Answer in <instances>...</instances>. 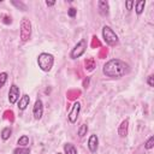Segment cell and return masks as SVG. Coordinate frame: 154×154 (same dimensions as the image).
Wrapping results in <instances>:
<instances>
[{"instance_id":"1","label":"cell","mask_w":154,"mask_h":154,"mask_svg":"<svg viewBox=\"0 0 154 154\" xmlns=\"http://www.w3.org/2000/svg\"><path fill=\"white\" fill-rule=\"evenodd\" d=\"M102 72L106 77L119 78L129 72V65L120 59H111L103 65Z\"/></svg>"},{"instance_id":"2","label":"cell","mask_w":154,"mask_h":154,"mask_svg":"<svg viewBox=\"0 0 154 154\" xmlns=\"http://www.w3.org/2000/svg\"><path fill=\"white\" fill-rule=\"evenodd\" d=\"M37 64H38V67L45 71V72H48L51 71V69L53 67V64H54V57L49 53H41L38 54L37 57Z\"/></svg>"},{"instance_id":"3","label":"cell","mask_w":154,"mask_h":154,"mask_svg":"<svg viewBox=\"0 0 154 154\" xmlns=\"http://www.w3.org/2000/svg\"><path fill=\"white\" fill-rule=\"evenodd\" d=\"M19 35H20V41L22 42H26L31 37V23H30L29 18H26V17H23L20 19Z\"/></svg>"},{"instance_id":"4","label":"cell","mask_w":154,"mask_h":154,"mask_svg":"<svg viewBox=\"0 0 154 154\" xmlns=\"http://www.w3.org/2000/svg\"><path fill=\"white\" fill-rule=\"evenodd\" d=\"M102 37H103V40H105V42L108 45V46H116V45H118V42H119V40H118V36H117V34L113 31V29L111 28V26H108V25H105L103 28H102Z\"/></svg>"},{"instance_id":"5","label":"cell","mask_w":154,"mask_h":154,"mask_svg":"<svg viewBox=\"0 0 154 154\" xmlns=\"http://www.w3.org/2000/svg\"><path fill=\"white\" fill-rule=\"evenodd\" d=\"M87 51V40L82 38L79 42H77V45L72 48L71 53H70V58L71 59H77L79 57H82Z\"/></svg>"},{"instance_id":"6","label":"cell","mask_w":154,"mask_h":154,"mask_svg":"<svg viewBox=\"0 0 154 154\" xmlns=\"http://www.w3.org/2000/svg\"><path fill=\"white\" fill-rule=\"evenodd\" d=\"M19 100V87L16 84H12L8 90V101L11 105H14Z\"/></svg>"},{"instance_id":"7","label":"cell","mask_w":154,"mask_h":154,"mask_svg":"<svg viewBox=\"0 0 154 154\" xmlns=\"http://www.w3.org/2000/svg\"><path fill=\"white\" fill-rule=\"evenodd\" d=\"M79 111H81V103L78 102V101H76L73 105H72V108H71V111L69 112V114H67V118H69V120H70V123H76V120H77V118H78V114H79Z\"/></svg>"},{"instance_id":"8","label":"cell","mask_w":154,"mask_h":154,"mask_svg":"<svg viewBox=\"0 0 154 154\" xmlns=\"http://www.w3.org/2000/svg\"><path fill=\"white\" fill-rule=\"evenodd\" d=\"M42 114H43V103L41 101V99H37L35 101V105H34V108H32V116L35 119H41L42 118Z\"/></svg>"},{"instance_id":"9","label":"cell","mask_w":154,"mask_h":154,"mask_svg":"<svg viewBox=\"0 0 154 154\" xmlns=\"http://www.w3.org/2000/svg\"><path fill=\"white\" fill-rule=\"evenodd\" d=\"M99 147V138L96 135H90L89 140H88V148L90 150V153H96Z\"/></svg>"},{"instance_id":"10","label":"cell","mask_w":154,"mask_h":154,"mask_svg":"<svg viewBox=\"0 0 154 154\" xmlns=\"http://www.w3.org/2000/svg\"><path fill=\"white\" fill-rule=\"evenodd\" d=\"M97 10H99V13L103 17L108 16V12H109V6H108V2L105 1V0H100L97 1Z\"/></svg>"},{"instance_id":"11","label":"cell","mask_w":154,"mask_h":154,"mask_svg":"<svg viewBox=\"0 0 154 154\" xmlns=\"http://www.w3.org/2000/svg\"><path fill=\"white\" fill-rule=\"evenodd\" d=\"M29 102H30V97L28 94H24L23 96L19 97V101H18V109L19 111H24L28 106H29Z\"/></svg>"},{"instance_id":"12","label":"cell","mask_w":154,"mask_h":154,"mask_svg":"<svg viewBox=\"0 0 154 154\" xmlns=\"http://www.w3.org/2000/svg\"><path fill=\"white\" fill-rule=\"evenodd\" d=\"M128 128H129V120L125 119V120L122 122V124L118 128V135L120 137H125L128 135Z\"/></svg>"},{"instance_id":"13","label":"cell","mask_w":154,"mask_h":154,"mask_svg":"<svg viewBox=\"0 0 154 154\" xmlns=\"http://www.w3.org/2000/svg\"><path fill=\"white\" fill-rule=\"evenodd\" d=\"M135 11H136V13L140 16L142 12H143V10H144V6H146V0H137L136 2H135Z\"/></svg>"},{"instance_id":"14","label":"cell","mask_w":154,"mask_h":154,"mask_svg":"<svg viewBox=\"0 0 154 154\" xmlns=\"http://www.w3.org/2000/svg\"><path fill=\"white\" fill-rule=\"evenodd\" d=\"M64 152H65V154H77V149L72 143L64 144Z\"/></svg>"},{"instance_id":"15","label":"cell","mask_w":154,"mask_h":154,"mask_svg":"<svg viewBox=\"0 0 154 154\" xmlns=\"http://www.w3.org/2000/svg\"><path fill=\"white\" fill-rule=\"evenodd\" d=\"M11 134H12V129H11L10 126L4 128V129L1 130V138H2L4 141H6V140H8V138L11 137Z\"/></svg>"},{"instance_id":"16","label":"cell","mask_w":154,"mask_h":154,"mask_svg":"<svg viewBox=\"0 0 154 154\" xmlns=\"http://www.w3.org/2000/svg\"><path fill=\"white\" fill-rule=\"evenodd\" d=\"M84 65H85V69L88 71L94 70V67H95V60H94V58H87L85 61H84Z\"/></svg>"},{"instance_id":"17","label":"cell","mask_w":154,"mask_h":154,"mask_svg":"<svg viewBox=\"0 0 154 154\" xmlns=\"http://www.w3.org/2000/svg\"><path fill=\"white\" fill-rule=\"evenodd\" d=\"M17 144H18L19 147H26V146L29 144V136H26V135L20 136V137L18 138V141H17Z\"/></svg>"},{"instance_id":"18","label":"cell","mask_w":154,"mask_h":154,"mask_svg":"<svg viewBox=\"0 0 154 154\" xmlns=\"http://www.w3.org/2000/svg\"><path fill=\"white\" fill-rule=\"evenodd\" d=\"M13 154H30V149L28 147H17L13 149Z\"/></svg>"},{"instance_id":"19","label":"cell","mask_w":154,"mask_h":154,"mask_svg":"<svg viewBox=\"0 0 154 154\" xmlns=\"http://www.w3.org/2000/svg\"><path fill=\"white\" fill-rule=\"evenodd\" d=\"M87 132H88V125L87 124H82L79 126V129H78V136L79 137H84L87 135Z\"/></svg>"},{"instance_id":"20","label":"cell","mask_w":154,"mask_h":154,"mask_svg":"<svg viewBox=\"0 0 154 154\" xmlns=\"http://www.w3.org/2000/svg\"><path fill=\"white\" fill-rule=\"evenodd\" d=\"M153 147H154V136H150V137L146 141V143H144V148L149 150V149H152Z\"/></svg>"},{"instance_id":"21","label":"cell","mask_w":154,"mask_h":154,"mask_svg":"<svg viewBox=\"0 0 154 154\" xmlns=\"http://www.w3.org/2000/svg\"><path fill=\"white\" fill-rule=\"evenodd\" d=\"M7 72H1L0 73V89L5 85V83H6V81H7Z\"/></svg>"},{"instance_id":"22","label":"cell","mask_w":154,"mask_h":154,"mask_svg":"<svg viewBox=\"0 0 154 154\" xmlns=\"http://www.w3.org/2000/svg\"><path fill=\"white\" fill-rule=\"evenodd\" d=\"M77 95H79V91L78 90H69L67 91V97L70 100H75L77 97Z\"/></svg>"},{"instance_id":"23","label":"cell","mask_w":154,"mask_h":154,"mask_svg":"<svg viewBox=\"0 0 154 154\" xmlns=\"http://www.w3.org/2000/svg\"><path fill=\"white\" fill-rule=\"evenodd\" d=\"M11 2H12V5L17 6L18 8L20 7V8H22V11H26V6H25L23 2H20V1H19V2H17V1H11Z\"/></svg>"},{"instance_id":"24","label":"cell","mask_w":154,"mask_h":154,"mask_svg":"<svg viewBox=\"0 0 154 154\" xmlns=\"http://www.w3.org/2000/svg\"><path fill=\"white\" fill-rule=\"evenodd\" d=\"M134 5H135V1H134V0H128V1H125V6H126V10H128V11H131L132 7H134Z\"/></svg>"},{"instance_id":"25","label":"cell","mask_w":154,"mask_h":154,"mask_svg":"<svg viewBox=\"0 0 154 154\" xmlns=\"http://www.w3.org/2000/svg\"><path fill=\"white\" fill-rule=\"evenodd\" d=\"M101 46V43H100V41L97 40V37L96 36H93V42H91V48H95V47H100Z\"/></svg>"},{"instance_id":"26","label":"cell","mask_w":154,"mask_h":154,"mask_svg":"<svg viewBox=\"0 0 154 154\" xmlns=\"http://www.w3.org/2000/svg\"><path fill=\"white\" fill-rule=\"evenodd\" d=\"M76 13H77V10H76L75 7H70V8L67 10V14H69V17H71V18H73V17L76 16Z\"/></svg>"},{"instance_id":"27","label":"cell","mask_w":154,"mask_h":154,"mask_svg":"<svg viewBox=\"0 0 154 154\" xmlns=\"http://www.w3.org/2000/svg\"><path fill=\"white\" fill-rule=\"evenodd\" d=\"M153 78H154V76H153V75H149V76H148L147 83H148V85H149V87H154V82H153Z\"/></svg>"},{"instance_id":"28","label":"cell","mask_w":154,"mask_h":154,"mask_svg":"<svg viewBox=\"0 0 154 154\" xmlns=\"http://www.w3.org/2000/svg\"><path fill=\"white\" fill-rule=\"evenodd\" d=\"M106 55H107V49L106 48H102L101 52H100V54H99V57L102 59V58H106Z\"/></svg>"},{"instance_id":"29","label":"cell","mask_w":154,"mask_h":154,"mask_svg":"<svg viewBox=\"0 0 154 154\" xmlns=\"http://www.w3.org/2000/svg\"><path fill=\"white\" fill-rule=\"evenodd\" d=\"M46 5L47 6H54L55 5V1H46Z\"/></svg>"},{"instance_id":"30","label":"cell","mask_w":154,"mask_h":154,"mask_svg":"<svg viewBox=\"0 0 154 154\" xmlns=\"http://www.w3.org/2000/svg\"><path fill=\"white\" fill-rule=\"evenodd\" d=\"M88 83H89V78L84 79V81H83V87H84V88H87V87H88Z\"/></svg>"},{"instance_id":"31","label":"cell","mask_w":154,"mask_h":154,"mask_svg":"<svg viewBox=\"0 0 154 154\" xmlns=\"http://www.w3.org/2000/svg\"><path fill=\"white\" fill-rule=\"evenodd\" d=\"M57 154H61V153H57Z\"/></svg>"}]
</instances>
